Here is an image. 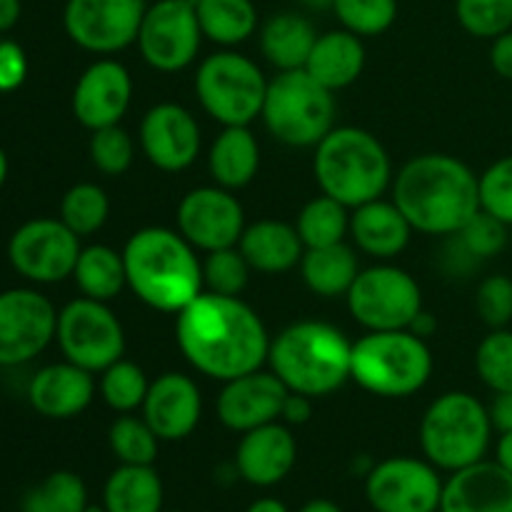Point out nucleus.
Segmentation results:
<instances>
[{
	"mask_svg": "<svg viewBox=\"0 0 512 512\" xmlns=\"http://www.w3.org/2000/svg\"><path fill=\"white\" fill-rule=\"evenodd\" d=\"M175 343L200 375L218 383L248 375L268 363L270 335L245 300L200 293L175 315Z\"/></svg>",
	"mask_w": 512,
	"mask_h": 512,
	"instance_id": "f257e3e1",
	"label": "nucleus"
},
{
	"mask_svg": "<svg viewBox=\"0 0 512 512\" xmlns=\"http://www.w3.org/2000/svg\"><path fill=\"white\" fill-rule=\"evenodd\" d=\"M393 203L413 230L425 235H455L480 213L478 175L448 153L410 158L393 178Z\"/></svg>",
	"mask_w": 512,
	"mask_h": 512,
	"instance_id": "f03ea898",
	"label": "nucleus"
},
{
	"mask_svg": "<svg viewBox=\"0 0 512 512\" xmlns=\"http://www.w3.org/2000/svg\"><path fill=\"white\" fill-rule=\"evenodd\" d=\"M123 263L128 288L160 313L178 315L205 293L203 260L178 230L158 225L135 230L123 248Z\"/></svg>",
	"mask_w": 512,
	"mask_h": 512,
	"instance_id": "7ed1b4c3",
	"label": "nucleus"
},
{
	"mask_svg": "<svg viewBox=\"0 0 512 512\" xmlns=\"http://www.w3.org/2000/svg\"><path fill=\"white\" fill-rule=\"evenodd\" d=\"M268 365L290 393L325 398L350 380L353 343L335 325L300 320L270 340Z\"/></svg>",
	"mask_w": 512,
	"mask_h": 512,
	"instance_id": "20e7f679",
	"label": "nucleus"
},
{
	"mask_svg": "<svg viewBox=\"0 0 512 512\" xmlns=\"http://www.w3.org/2000/svg\"><path fill=\"white\" fill-rule=\"evenodd\" d=\"M313 173L320 193L350 210L383 198L395 178L385 145L355 125L333 128L315 145Z\"/></svg>",
	"mask_w": 512,
	"mask_h": 512,
	"instance_id": "39448f33",
	"label": "nucleus"
},
{
	"mask_svg": "<svg viewBox=\"0 0 512 512\" xmlns=\"http://www.w3.org/2000/svg\"><path fill=\"white\" fill-rule=\"evenodd\" d=\"M433 353L413 330H368L353 343L350 380L378 398H410L428 385Z\"/></svg>",
	"mask_w": 512,
	"mask_h": 512,
	"instance_id": "423d86ee",
	"label": "nucleus"
},
{
	"mask_svg": "<svg viewBox=\"0 0 512 512\" xmlns=\"http://www.w3.org/2000/svg\"><path fill=\"white\" fill-rule=\"evenodd\" d=\"M490 410L465 390L435 398L420 420V448L440 473H458L485 460L493 440Z\"/></svg>",
	"mask_w": 512,
	"mask_h": 512,
	"instance_id": "0eeeda50",
	"label": "nucleus"
},
{
	"mask_svg": "<svg viewBox=\"0 0 512 512\" xmlns=\"http://www.w3.org/2000/svg\"><path fill=\"white\" fill-rule=\"evenodd\" d=\"M335 93L305 70H283L268 80L263 103L265 128L290 148H315L335 128Z\"/></svg>",
	"mask_w": 512,
	"mask_h": 512,
	"instance_id": "6e6552de",
	"label": "nucleus"
},
{
	"mask_svg": "<svg viewBox=\"0 0 512 512\" xmlns=\"http://www.w3.org/2000/svg\"><path fill=\"white\" fill-rule=\"evenodd\" d=\"M268 93V80L255 60L225 48L208 55L195 73L198 103L215 123L250 125L260 118Z\"/></svg>",
	"mask_w": 512,
	"mask_h": 512,
	"instance_id": "1a4fd4ad",
	"label": "nucleus"
},
{
	"mask_svg": "<svg viewBox=\"0 0 512 512\" xmlns=\"http://www.w3.org/2000/svg\"><path fill=\"white\" fill-rule=\"evenodd\" d=\"M345 300L353 320L365 330H408L423 310L418 280L390 263L360 270Z\"/></svg>",
	"mask_w": 512,
	"mask_h": 512,
	"instance_id": "9d476101",
	"label": "nucleus"
},
{
	"mask_svg": "<svg viewBox=\"0 0 512 512\" xmlns=\"http://www.w3.org/2000/svg\"><path fill=\"white\" fill-rule=\"evenodd\" d=\"M55 340L65 360L93 375L118 363L125 353V330L118 315L108 308V303L85 295L58 310Z\"/></svg>",
	"mask_w": 512,
	"mask_h": 512,
	"instance_id": "9b49d317",
	"label": "nucleus"
},
{
	"mask_svg": "<svg viewBox=\"0 0 512 512\" xmlns=\"http://www.w3.org/2000/svg\"><path fill=\"white\" fill-rule=\"evenodd\" d=\"M80 238L60 218H35L20 225L8 243V260L18 275L38 285L73 278Z\"/></svg>",
	"mask_w": 512,
	"mask_h": 512,
	"instance_id": "f8f14e48",
	"label": "nucleus"
},
{
	"mask_svg": "<svg viewBox=\"0 0 512 512\" xmlns=\"http://www.w3.org/2000/svg\"><path fill=\"white\" fill-rule=\"evenodd\" d=\"M138 50L160 73H178L198 58L203 30L198 13L185 0H155L145 8L138 30Z\"/></svg>",
	"mask_w": 512,
	"mask_h": 512,
	"instance_id": "ddd939ff",
	"label": "nucleus"
},
{
	"mask_svg": "<svg viewBox=\"0 0 512 512\" xmlns=\"http://www.w3.org/2000/svg\"><path fill=\"white\" fill-rule=\"evenodd\" d=\"M445 480L425 458L380 460L365 475V500L375 512H435L440 510Z\"/></svg>",
	"mask_w": 512,
	"mask_h": 512,
	"instance_id": "4468645a",
	"label": "nucleus"
},
{
	"mask_svg": "<svg viewBox=\"0 0 512 512\" xmlns=\"http://www.w3.org/2000/svg\"><path fill=\"white\" fill-rule=\"evenodd\" d=\"M58 310L40 290L0 293V368H18L38 358L55 340Z\"/></svg>",
	"mask_w": 512,
	"mask_h": 512,
	"instance_id": "2eb2a0df",
	"label": "nucleus"
},
{
	"mask_svg": "<svg viewBox=\"0 0 512 512\" xmlns=\"http://www.w3.org/2000/svg\"><path fill=\"white\" fill-rule=\"evenodd\" d=\"M145 0H68L63 28L78 48L113 55L138 40Z\"/></svg>",
	"mask_w": 512,
	"mask_h": 512,
	"instance_id": "dca6fc26",
	"label": "nucleus"
},
{
	"mask_svg": "<svg viewBox=\"0 0 512 512\" xmlns=\"http://www.w3.org/2000/svg\"><path fill=\"white\" fill-rule=\"evenodd\" d=\"M175 220H178V233L203 253L235 248L245 230L243 205L233 190L220 185H203L185 193L178 203Z\"/></svg>",
	"mask_w": 512,
	"mask_h": 512,
	"instance_id": "f3484780",
	"label": "nucleus"
},
{
	"mask_svg": "<svg viewBox=\"0 0 512 512\" xmlns=\"http://www.w3.org/2000/svg\"><path fill=\"white\" fill-rule=\"evenodd\" d=\"M138 143L153 168L163 173H180L198 160L200 125L188 108L178 103H158L143 115Z\"/></svg>",
	"mask_w": 512,
	"mask_h": 512,
	"instance_id": "a211bd4d",
	"label": "nucleus"
},
{
	"mask_svg": "<svg viewBox=\"0 0 512 512\" xmlns=\"http://www.w3.org/2000/svg\"><path fill=\"white\" fill-rule=\"evenodd\" d=\"M133 100L130 70L115 58H100L80 73L73 88V115L90 133L120 125Z\"/></svg>",
	"mask_w": 512,
	"mask_h": 512,
	"instance_id": "6ab92c4d",
	"label": "nucleus"
},
{
	"mask_svg": "<svg viewBox=\"0 0 512 512\" xmlns=\"http://www.w3.org/2000/svg\"><path fill=\"white\" fill-rule=\"evenodd\" d=\"M290 390L285 388L283 380L273 370H253L248 375L223 383L218 395V420L223 428L233 433H248V430L260 428L280 420L285 398Z\"/></svg>",
	"mask_w": 512,
	"mask_h": 512,
	"instance_id": "aec40b11",
	"label": "nucleus"
},
{
	"mask_svg": "<svg viewBox=\"0 0 512 512\" xmlns=\"http://www.w3.org/2000/svg\"><path fill=\"white\" fill-rule=\"evenodd\" d=\"M140 413L160 443H178L198 428L203 415V395L190 375L163 373L150 380Z\"/></svg>",
	"mask_w": 512,
	"mask_h": 512,
	"instance_id": "412c9836",
	"label": "nucleus"
},
{
	"mask_svg": "<svg viewBox=\"0 0 512 512\" xmlns=\"http://www.w3.org/2000/svg\"><path fill=\"white\" fill-rule=\"evenodd\" d=\"M298 460V443L290 433V425L275 423L260 425L240 435L235 450V475L253 488H273L283 483L295 468Z\"/></svg>",
	"mask_w": 512,
	"mask_h": 512,
	"instance_id": "4be33fe9",
	"label": "nucleus"
},
{
	"mask_svg": "<svg viewBox=\"0 0 512 512\" xmlns=\"http://www.w3.org/2000/svg\"><path fill=\"white\" fill-rule=\"evenodd\" d=\"M95 375L63 360L40 368L28 383V403L48 420H70L90 408L95 398Z\"/></svg>",
	"mask_w": 512,
	"mask_h": 512,
	"instance_id": "5701e85b",
	"label": "nucleus"
},
{
	"mask_svg": "<svg viewBox=\"0 0 512 512\" xmlns=\"http://www.w3.org/2000/svg\"><path fill=\"white\" fill-rule=\"evenodd\" d=\"M440 512H512V473L495 460L450 473Z\"/></svg>",
	"mask_w": 512,
	"mask_h": 512,
	"instance_id": "b1692460",
	"label": "nucleus"
},
{
	"mask_svg": "<svg viewBox=\"0 0 512 512\" xmlns=\"http://www.w3.org/2000/svg\"><path fill=\"white\" fill-rule=\"evenodd\" d=\"M413 225L393 200H370L350 210V238L360 253L375 260H393L408 248Z\"/></svg>",
	"mask_w": 512,
	"mask_h": 512,
	"instance_id": "393cba45",
	"label": "nucleus"
},
{
	"mask_svg": "<svg viewBox=\"0 0 512 512\" xmlns=\"http://www.w3.org/2000/svg\"><path fill=\"white\" fill-rule=\"evenodd\" d=\"M238 248L250 268L265 275L288 273L298 268L305 255V245L295 225L283 223V220H258L253 225H245Z\"/></svg>",
	"mask_w": 512,
	"mask_h": 512,
	"instance_id": "a878e982",
	"label": "nucleus"
},
{
	"mask_svg": "<svg viewBox=\"0 0 512 512\" xmlns=\"http://www.w3.org/2000/svg\"><path fill=\"white\" fill-rule=\"evenodd\" d=\"M365 68V45L363 38L350 30H328L318 35L310 58L305 63V73L313 80H318L323 88L338 90L348 88L363 75Z\"/></svg>",
	"mask_w": 512,
	"mask_h": 512,
	"instance_id": "bb28decb",
	"label": "nucleus"
},
{
	"mask_svg": "<svg viewBox=\"0 0 512 512\" xmlns=\"http://www.w3.org/2000/svg\"><path fill=\"white\" fill-rule=\"evenodd\" d=\"M260 168V145L248 125H228L213 140L208 153V170L215 185L240 190L253 183Z\"/></svg>",
	"mask_w": 512,
	"mask_h": 512,
	"instance_id": "cd10ccee",
	"label": "nucleus"
},
{
	"mask_svg": "<svg viewBox=\"0 0 512 512\" xmlns=\"http://www.w3.org/2000/svg\"><path fill=\"white\" fill-rule=\"evenodd\" d=\"M318 33L313 23L298 13H278L260 28V53L278 73L303 70Z\"/></svg>",
	"mask_w": 512,
	"mask_h": 512,
	"instance_id": "c85d7f7f",
	"label": "nucleus"
},
{
	"mask_svg": "<svg viewBox=\"0 0 512 512\" xmlns=\"http://www.w3.org/2000/svg\"><path fill=\"white\" fill-rule=\"evenodd\" d=\"M163 480L153 465H118L103 485L108 512H163Z\"/></svg>",
	"mask_w": 512,
	"mask_h": 512,
	"instance_id": "c756f323",
	"label": "nucleus"
},
{
	"mask_svg": "<svg viewBox=\"0 0 512 512\" xmlns=\"http://www.w3.org/2000/svg\"><path fill=\"white\" fill-rule=\"evenodd\" d=\"M360 273L358 255L348 243L328 245V248H308L300 260V275L310 293L320 298H340L348 295L350 285Z\"/></svg>",
	"mask_w": 512,
	"mask_h": 512,
	"instance_id": "7c9ffc66",
	"label": "nucleus"
},
{
	"mask_svg": "<svg viewBox=\"0 0 512 512\" xmlns=\"http://www.w3.org/2000/svg\"><path fill=\"white\" fill-rule=\"evenodd\" d=\"M73 280L85 298L110 303L128 288L125 278L123 250H115L110 245H88L80 250L78 263H75Z\"/></svg>",
	"mask_w": 512,
	"mask_h": 512,
	"instance_id": "2f4dec72",
	"label": "nucleus"
},
{
	"mask_svg": "<svg viewBox=\"0 0 512 512\" xmlns=\"http://www.w3.org/2000/svg\"><path fill=\"white\" fill-rule=\"evenodd\" d=\"M203 38L233 48L258 30V8L253 0H200L195 5Z\"/></svg>",
	"mask_w": 512,
	"mask_h": 512,
	"instance_id": "473e14b6",
	"label": "nucleus"
},
{
	"mask_svg": "<svg viewBox=\"0 0 512 512\" xmlns=\"http://www.w3.org/2000/svg\"><path fill=\"white\" fill-rule=\"evenodd\" d=\"M295 230L308 248H328V245L345 243L350 235V208L338 203L330 195L320 193L318 198L308 200L295 218Z\"/></svg>",
	"mask_w": 512,
	"mask_h": 512,
	"instance_id": "72a5a7b5",
	"label": "nucleus"
},
{
	"mask_svg": "<svg viewBox=\"0 0 512 512\" xmlns=\"http://www.w3.org/2000/svg\"><path fill=\"white\" fill-rule=\"evenodd\" d=\"M110 218V200L100 185L78 183L65 190L60 200V220L73 230L78 238L98 233Z\"/></svg>",
	"mask_w": 512,
	"mask_h": 512,
	"instance_id": "f704fd0d",
	"label": "nucleus"
},
{
	"mask_svg": "<svg viewBox=\"0 0 512 512\" xmlns=\"http://www.w3.org/2000/svg\"><path fill=\"white\" fill-rule=\"evenodd\" d=\"M150 380L145 375V370L140 368L133 360L120 358L118 363H113L110 368H105L100 373V398L105 400L110 410H115L118 415L135 413V410L143 408V400L148 395Z\"/></svg>",
	"mask_w": 512,
	"mask_h": 512,
	"instance_id": "c9c22d12",
	"label": "nucleus"
},
{
	"mask_svg": "<svg viewBox=\"0 0 512 512\" xmlns=\"http://www.w3.org/2000/svg\"><path fill=\"white\" fill-rule=\"evenodd\" d=\"M110 453L120 465H153L158 458L160 438L153 433L143 415L125 413L113 420L108 430Z\"/></svg>",
	"mask_w": 512,
	"mask_h": 512,
	"instance_id": "e433bc0d",
	"label": "nucleus"
},
{
	"mask_svg": "<svg viewBox=\"0 0 512 512\" xmlns=\"http://www.w3.org/2000/svg\"><path fill=\"white\" fill-rule=\"evenodd\" d=\"M475 370L485 388L493 393L512 390V330L495 328L475 350Z\"/></svg>",
	"mask_w": 512,
	"mask_h": 512,
	"instance_id": "4c0bfd02",
	"label": "nucleus"
},
{
	"mask_svg": "<svg viewBox=\"0 0 512 512\" xmlns=\"http://www.w3.org/2000/svg\"><path fill=\"white\" fill-rule=\"evenodd\" d=\"M333 13L345 30L360 38H373L393 28L398 0H335Z\"/></svg>",
	"mask_w": 512,
	"mask_h": 512,
	"instance_id": "58836bf2",
	"label": "nucleus"
},
{
	"mask_svg": "<svg viewBox=\"0 0 512 512\" xmlns=\"http://www.w3.org/2000/svg\"><path fill=\"white\" fill-rule=\"evenodd\" d=\"M250 263L245 260V255L240 253V248H223L213 250V253H205L203 260V285L205 293L215 295H230V298H240V293L248 285Z\"/></svg>",
	"mask_w": 512,
	"mask_h": 512,
	"instance_id": "ea45409f",
	"label": "nucleus"
},
{
	"mask_svg": "<svg viewBox=\"0 0 512 512\" xmlns=\"http://www.w3.org/2000/svg\"><path fill=\"white\" fill-rule=\"evenodd\" d=\"M460 28L480 40H495L512 30V0H455Z\"/></svg>",
	"mask_w": 512,
	"mask_h": 512,
	"instance_id": "a19ab883",
	"label": "nucleus"
},
{
	"mask_svg": "<svg viewBox=\"0 0 512 512\" xmlns=\"http://www.w3.org/2000/svg\"><path fill=\"white\" fill-rule=\"evenodd\" d=\"M90 163L108 178L128 173L135 158V140L123 125H110V128L93 130L88 143Z\"/></svg>",
	"mask_w": 512,
	"mask_h": 512,
	"instance_id": "79ce46f5",
	"label": "nucleus"
},
{
	"mask_svg": "<svg viewBox=\"0 0 512 512\" xmlns=\"http://www.w3.org/2000/svg\"><path fill=\"white\" fill-rule=\"evenodd\" d=\"M453 238L475 263H480V260H490L503 253L505 245H508V225L480 210Z\"/></svg>",
	"mask_w": 512,
	"mask_h": 512,
	"instance_id": "37998d69",
	"label": "nucleus"
},
{
	"mask_svg": "<svg viewBox=\"0 0 512 512\" xmlns=\"http://www.w3.org/2000/svg\"><path fill=\"white\" fill-rule=\"evenodd\" d=\"M480 210L512 225V155L495 160L483 175H478Z\"/></svg>",
	"mask_w": 512,
	"mask_h": 512,
	"instance_id": "c03bdc74",
	"label": "nucleus"
},
{
	"mask_svg": "<svg viewBox=\"0 0 512 512\" xmlns=\"http://www.w3.org/2000/svg\"><path fill=\"white\" fill-rule=\"evenodd\" d=\"M475 308L488 328H508L512 323V278L508 275H488L478 285Z\"/></svg>",
	"mask_w": 512,
	"mask_h": 512,
	"instance_id": "a18cd8bd",
	"label": "nucleus"
},
{
	"mask_svg": "<svg viewBox=\"0 0 512 512\" xmlns=\"http://www.w3.org/2000/svg\"><path fill=\"white\" fill-rule=\"evenodd\" d=\"M38 488L53 512H83L90 503L83 478L70 470H55Z\"/></svg>",
	"mask_w": 512,
	"mask_h": 512,
	"instance_id": "49530a36",
	"label": "nucleus"
},
{
	"mask_svg": "<svg viewBox=\"0 0 512 512\" xmlns=\"http://www.w3.org/2000/svg\"><path fill=\"white\" fill-rule=\"evenodd\" d=\"M28 78V55L15 40H0V93L18 90Z\"/></svg>",
	"mask_w": 512,
	"mask_h": 512,
	"instance_id": "de8ad7c7",
	"label": "nucleus"
},
{
	"mask_svg": "<svg viewBox=\"0 0 512 512\" xmlns=\"http://www.w3.org/2000/svg\"><path fill=\"white\" fill-rule=\"evenodd\" d=\"M310 418H313V398L300 393H288L283 410H280V420L290 425V428H295V425H305Z\"/></svg>",
	"mask_w": 512,
	"mask_h": 512,
	"instance_id": "09e8293b",
	"label": "nucleus"
},
{
	"mask_svg": "<svg viewBox=\"0 0 512 512\" xmlns=\"http://www.w3.org/2000/svg\"><path fill=\"white\" fill-rule=\"evenodd\" d=\"M490 65L500 78L512 80V30L498 35L490 45Z\"/></svg>",
	"mask_w": 512,
	"mask_h": 512,
	"instance_id": "8fccbe9b",
	"label": "nucleus"
},
{
	"mask_svg": "<svg viewBox=\"0 0 512 512\" xmlns=\"http://www.w3.org/2000/svg\"><path fill=\"white\" fill-rule=\"evenodd\" d=\"M490 420L498 433H510L512 430V390L510 393H495L493 405H490Z\"/></svg>",
	"mask_w": 512,
	"mask_h": 512,
	"instance_id": "3c124183",
	"label": "nucleus"
},
{
	"mask_svg": "<svg viewBox=\"0 0 512 512\" xmlns=\"http://www.w3.org/2000/svg\"><path fill=\"white\" fill-rule=\"evenodd\" d=\"M20 13H23L20 0H0V33H8L10 28H15Z\"/></svg>",
	"mask_w": 512,
	"mask_h": 512,
	"instance_id": "603ef678",
	"label": "nucleus"
},
{
	"mask_svg": "<svg viewBox=\"0 0 512 512\" xmlns=\"http://www.w3.org/2000/svg\"><path fill=\"white\" fill-rule=\"evenodd\" d=\"M408 330H413V333L418 335V338L428 340L430 335H433L435 330H438V320H435L433 313H428V310L423 308V310H420V313H418V318H415L413 323H410Z\"/></svg>",
	"mask_w": 512,
	"mask_h": 512,
	"instance_id": "864d4df0",
	"label": "nucleus"
},
{
	"mask_svg": "<svg viewBox=\"0 0 512 512\" xmlns=\"http://www.w3.org/2000/svg\"><path fill=\"white\" fill-rule=\"evenodd\" d=\"M495 463H500L508 473H512V430L500 433L498 445H495Z\"/></svg>",
	"mask_w": 512,
	"mask_h": 512,
	"instance_id": "5fc2aeb1",
	"label": "nucleus"
},
{
	"mask_svg": "<svg viewBox=\"0 0 512 512\" xmlns=\"http://www.w3.org/2000/svg\"><path fill=\"white\" fill-rule=\"evenodd\" d=\"M20 512H53L48 508V503H45L43 493H40V488H33L28 490V493L23 495V503H20Z\"/></svg>",
	"mask_w": 512,
	"mask_h": 512,
	"instance_id": "6e6d98bb",
	"label": "nucleus"
},
{
	"mask_svg": "<svg viewBox=\"0 0 512 512\" xmlns=\"http://www.w3.org/2000/svg\"><path fill=\"white\" fill-rule=\"evenodd\" d=\"M245 512H290L288 505L278 498H258L248 505Z\"/></svg>",
	"mask_w": 512,
	"mask_h": 512,
	"instance_id": "4d7b16f0",
	"label": "nucleus"
},
{
	"mask_svg": "<svg viewBox=\"0 0 512 512\" xmlns=\"http://www.w3.org/2000/svg\"><path fill=\"white\" fill-rule=\"evenodd\" d=\"M298 512H343V508H340L338 503H333V500L315 498V500H308V503H305Z\"/></svg>",
	"mask_w": 512,
	"mask_h": 512,
	"instance_id": "13d9d810",
	"label": "nucleus"
},
{
	"mask_svg": "<svg viewBox=\"0 0 512 512\" xmlns=\"http://www.w3.org/2000/svg\"><path fill=\"white\" fill-rule=\"evenodd\" d=\"M300 3L305 5V8L310 10H333V3L335 0H300Z\"/></svg>",
	"mask_w": 512,
	"mask_h": 512,
	"instance_id": "bf43d9fd",
	"label": "nucleus"
},
{
	"mask_svg": "<svg viewBox=\"0 0 512 512\" xmlns=\"http://www.w3.org/2000/svg\"><path fill=\"white\" fill-rule=\"evenodd\" d=\"M5 180H8V155L0 148V188L5 185Z\"/></svg>",
	"mask_w": 512,
	"mask_h": 512,
	"instance_id": "052dcab7",
	"label": "nucleus"
},
{
	"mask_svg": "<svg viewBox=\"0 0 512 512\" xmlns=\"http://www.w3.org/2000/svg\"><path fill=\"white\" fill-rule=\"evenodd\" d=\"M83 512H108V510H105V505H103V503H100V505L88 503V508H85Z\"/></svg>",
	"mask_w": 512,
	"mask_h": 512,
	"instance_id": "680f3d73",
	"label": "nucleus"
},
{
	"mask_svg": "<svg viewBox=\"0 0 512 512\" xmlns=\"http://www.w3.org/2000/svg\"><path fill=\"white\" fill-rule=\"evenodd\" d=\"M185 3H188V5H193V8H195V5H198L200 0H185Z\"/></svg>",
	"mask_w": 512,
	"mask_h": 512,
	"instance_id": "e2e57ef3",
	"label": "nucleus"
},
{
	"mask_svg": "<svg viewBox=\"0 0 512 512\" xmlns=\"http://www.w3.org/2000/svg\"><path fill=\"white\" fill-rule=\"evenodd\" d=\"M163 512H180V510H163Z\"/></svg>",
	"mask_w": 512,
	"mask_h": 512,
	"instance_id": "0e129e2a",
	"label": "nucleus"
},
{
	"mask_svg": "<svg viewBox=\"0 0 512 512\" xmlns=\"http://www.w3.org/2000/svg\"><path fill=\"white\" fill-rule=\"evenodd\" d=\"M435 512H440V510H435Z\"/></svg>",
	"mask_w": 512,
	"mask_h": 512,
	"instance_id": "69168bd1",
	"label": "nucleus"
}]
</instances>
